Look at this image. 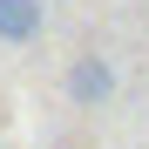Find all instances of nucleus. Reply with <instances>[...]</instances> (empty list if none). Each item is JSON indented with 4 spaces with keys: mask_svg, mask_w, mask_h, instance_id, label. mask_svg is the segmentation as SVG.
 I'll return each mask as SVG.
<instances>
[{
    "mask_svg": "<svg viewBox=\"0 0 149 149\" xmlns=\"http://www.w3.org/2000/svg\"><path fill=\"white\" fill-rule=\"evenodd\" d=\"M68 95L81 109H102L109 95H115V68L102 61V54H81V61H68Z\"/></svg>",
    "mask_w": 149,
    "mask_h": 149,
    "instance_id": "1",
    "label": "nucleus"
},
{
    "mask_svg": "<svg viewBox=\"0 0 149 149\" xmlns=\"http://www.w3.org/2000/svg\"><path fill=\"white\" fill-rule=\"evenodd\" d=\"M41 20H47V14H41V0H0V41H14V47H20V41H34V34H41Z\"/></svg>",
    "mask_w": 149,
    "mask_h": 149,
    "instance_id": "2",
    "label": "nucleus"
}]
</instances>
